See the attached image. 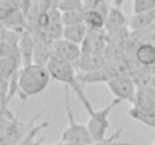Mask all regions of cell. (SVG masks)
Here are the masks:
<instances>
[{
    "instance_id": "cell-1",
    "label": "cell",
    "mask_w": 155,
    "mask_h": 145,
    "mask_svg": "<svg viewBox=\"0 0 155 145\" xmlns=\"http://www.w3.org/2000/svg\"><path fill=\"white\" fill-rule=\"evenodd\" d=\"M74 94H76L78 100L82 103V106L87 109V112H88V115H90V119H88V124H87V125H88V128H90V133H91V136H93V140H94V142H104L105 139H108V137H107V131H108V128H110V119H108V118H110V113H111V110H113L117 104L122 103V100L114 98V100H113L108 106H105L104 109L94 110L82 88L76 89Z\"/></svg>"
},
{
    "instance_id": "cell-2",
    "label": "cell",
    "mask_w": 155,
    "mask_h": 145,
    "mask_svg": "<svg viewBox=\"0 0 155 145\" xmlns=\"http://www.w3.org/2000/svg\"><path fill=\"white\" fill-rule=\"evenodd\" d=\"M52 80L46 65L32 63L23 66L18 72V94L21 100L43 92Z\"/></svg>"
},
{
    "instance_id": "cell-3",
    "label": "cell",
    "mask_w": 155,
    "mask_h": 145,
    "mask_svg": "<svg viewBox=\"0 0 155 145\" xmlns=\"http://www.w3.org/2000/svg\"><path fill=\"white\" fill-rule=\"evenodd\" d=\"M40 115H35L26 124L18 121L8 109L2 112V121H0V145H18L31 131L29 127L38 119Z\"/></svg>"
},
{
    "instance_id": "cell-4",
    "label": "cell",
    "mask_w": 155,
    "mask_h": 145,
    "mask_svg": "<svg viewBox=\"0 0 155 145\" xmlns=\"http://www.w3.org/2000/svg\"><path fill=\"white\" fill-rule=\"evenodd\" d=\"M64 103H65V112H67V119L68 124L65 130L62 131L61 140L62 142H78V143H93V136L90 133L88 125L76 122L71 113V106H70V88L64 86Z\"/></svg>"
},
{
    "instance_id": "cell-5",
    "label": "cell",
    "mask_w": 155,
    "mask_h": 145,
    "mask_svg": "<svg viewBox=\"0 0 155 145\" xmlns=\"http://www.w3.org/2000/svg\"><path fill=\"white\" fill-rule=\"evenodd\" d=\"M46 66L50 72V77L56 82H61L64 86H68L73 91L82 86L79 83V79H78L79 77V72H78V69L74 68V65L71 62H67L56 56H52Z\"/></svg>"
},
{
    "instance_id": "cell-6",
    "label": "cell",
    "mask_w": 155,
    "mask_h": 145,
    "mask_svg": "<svg viewBox=\"0 0 155 145\" xmlns=\"http://www.w3.org/2000/svg\"><path fill=\"white\" fill-rule=\"evenodd\" d=\"M37 24L50 41H58L64 36L65 26L62 23V12L58 8H52L47 12H40Z\"/></svg>"
},
{
    "instance_id": "cell-7",
    "label": "cell",
    "mask_w": 155,
    "mask_h": 145,
    "mask_svg": "<svg viewBox=\"0 0 155 145\" xmlns=\"http://www.w3.org/2000/svg\"><path fill=\"white\" fill-rule=\"evenodd\" d=\"M108 89L114 94L116 98L122 101H134V97L137 94V85L134 83L131 76H119L111 79L107 83Z\"/></svg>"
},
{
    "instance_id": "cell-8",
    "label": "cell",
    "mask_w": 155,
    "mask_h": 145,
    "mask_svg": "<svg viewBox=\"0 0 155 145\" xmlns=\"http://www.w3.org/2000/svg\"><path fill=\"white\" fill-rule=\"evenodd\" d=\"M108 44H110L108 33H105L104 30H90L81 48H82V53H93V54L105 56Z\"/></svg>"
},
{
    "instance_id": "cell-9",
    "label": "cell",
    "mask_w": 155,
    "mask_h": 145,
    "mask_svg": "<svg viewBox=\"0 0 155 145\" xmlns=\"http://www.w3.org/2000/svg\"><path fill=\"white\" fill-rule=\"evenodd\" d=\"M52 51H53V56L64 59L67 62H71V63H74L82 54L81 45H78L71 41H67L64 38L52 42Z\"/></svg>"
},
{
    "instance_id": "cell-10",
    "label": "cell",
    "mask_w": 155,
    "mask_h": 145,
    "mask_svg": "<svg viewBox=\"0 0 155 145\" xmlns=\"http://www.w3.org/2000/svg\"><path fill=\"white\" fill-rule=\"evenodd\" d=\"M108 63V59L104 54H93V53H82L81 57L78 59L73 65L78 69L79 74H87V72H93L101 69Z\"/></svg>"
},
{
    "instance_id": "cell-11",
    "label": "cell",
    "mask_w": 155,
    "mask_h": 145,
    "mask_svg": "<svg viewBox=\"0 0 155 145\" xmlns=\"http://www.w3.org/2000/svg\"><path fill=\"white\" fill-rule=\"evenodd\" d=\"M135 60L140 66L147 68L149 71L155 66V44L141 42L135 47Z\"/></svg>"
},
{
    "instance_id": "cell-12",
    "label": "cell",
    "mask_w": 155,
    "mask_h": 145,
    "mask_svg": "<svg viewBox=\"0 0 155 145\" xmlns=\"http://www.w3.org/2000/svg\"><path fill=\"white\" fill-rule=\"evenodd\" d=\"M123 29H129V18L117 6H111L110 14L107 17V24H105L107 33H113Z\"/></svg>"
},
{
    "instance_id": "cell-13",
    "label": "cell",
    "mask_w": 155,
    "mask_h": 145,
    "mask_svg": "<svg viewBox=\"0 0 155 145\" xmlns=\"http://www.w3.org/2000/svg\"><path fill=\"white\" fill-rule=\"evenodd\" d=\"M18 48H20V53H21L23 66L35 63V39H34V35L29 30L21 33Z\"/></svg>"
},
{
    "instance_id": "cell-14",
    "label": "cell",
    "mask_w": 155,
    "mask_h": 145,
    "mask_svg": "<svg viewBox=\"0 0 155 145\" xmlns=\"http://www.w3.org/2000/svg\"><path fill=\"white\" fill-rule=\"evenodd\" d=\"M155 27V9L134 14L129 18V29L132 32H143Z\"/></svg>"
},
{
    "instance_id": "cell-15",
    "label": "cell",
    "mask_w": 155,
    "mask_h": 145,
    "mask_svg": "<svg viewBox=\"0 0 155 145\" xmlns=\"http://www.w3.org/2000/svg\"><path fill=\"white\" fill-rule=\"evenodd\" d=\"M2 26L11 29V30H15V32H26L28 30V18H26V14L21 11V9H17L15 12H12L11 15H8L6 18L2 20Z\"/></svg>"
},
{
    "instance_id": "cell-16",
    "label": "cell",
    "mask_w": 155,
    "mask_h": 145,
    "mask_svg": "<svg viewBox=\"0 0 155 145\" xmlns=\"http://www.w3.org/2000/svg\"><path fill=\"white\" fill-rule=\"evenodd\" d=\"M23 68V60L15 57H0V72L3 80H11Z\"/></svg>"
},
{
    "instance_id": "cell-17",
    "label": "cell",
    "mask_w": 155,
    "mask_h": 145,
    "mask_svg": "<svg viewBox=\"0 0 155 145\" xmlns=\"http://www.w3.org/2000/svg\"><path fill=\"white\" fill-rule=\"evenodd\" d=\"M90 29L85 24H76V26H67L64 29V39L71 41L78 45H82V42L85 41L87 35H88Z\"/></svg>"
},
{
    "instance_id": "cell-18",
    "label": "cell",
    "mask_w": 155,
    "mask_h": 145,
    "mask_svg": "<svg viewBox=\"0 0 155 145\" xmlns=\"http://www.w3.org/2000/svg\"><path fill=\"white\" fill-rule=\"evenodd\" d=\"M84 24L90 30H104L107 24V17L96 9H85Z\"/></svg>"
},
{
    "instance_id": "cell-19",
    "label": "cell",
    "mask_w": 155,
    "mask_h": 145,
    "mask_svg": "<svg viewBox=\"0 0 155 145\" xmlns=\"http://www.w3.org/2000/svg\"><path fill=\"white\" fill-rule=\"evenodd\" d=\"M128 113H129V116H132V118L137 119L138 122L155 128V112H146V110L132 107V109H129Z\"/></svg>"
},
{
    "instance_id": "cell-20",
    "label": "cell",
    "mask_w": 155,
    "mask_h": 145,
    "mask_svg": "<svg viewBox=\"0 0 155 145\" xmlns=\"http://www.w3.org/2000/svg\"><path fill=\"white\" fill-rule=\"evenodd\" d=\"M85 11H68L62 12V23L64 26H76V24H84Z\"/></svg>"
},
{
    "instance_id": "cell-21",
    "label": "cell",
    "mask_w": 155,
    "mask_h": 145,
    "mask_svg": "<svg viewBox=\"0 0 155 145\" xmlns=\"http://www.w3.org/2000/svg\"><path fill=\"white\" fill-rule=\"evenodd\" d=\"M61 12H68V11H85L82 0H59L58 6Z\"/></svg>"
},
{
    "instance_id": "cell-22",
    "label": "cell",
    "mask_w": 155,
    "mask_h": 145,
    "mask_svg": "<svg viewBox=\"0 0 155 145\" xmlns=\"http://www.w3.org/2000/svg\"><path fill=\"white\" fill-rule=\"evenodd\" d=\"M20 38H21V33H20V32H15V30H11V29L2 26L0 42H8V44H12V45H18Z\"/></svg>"
},
{
    "instance_id": "cell-23",
    "label": "cell",
    "mask_w": 155,
    "mask_h": 145,
    "mask_svg": "<svg viewBox=\"0 0 155 145\" xmlns=\"http://www.w3.org/2000/svg\"><path fill=\"white\" fill-rule=\"evenodd\" d=\"M132 9H134V14L153 11L155 9V0H134L132 2Z\"/></svg>"
},
{
    "instance_id": "cell-24",
    "label": "cell",
    "mask_w": 155,
    "mask_h": 145,
    "mask_svg": "<svg viewBox=\"0 0 155 145\" xmlns=\"http://www.w3.org/2000/svg\"><path fill=\"white\" fill-rule=\"evenodd\" d=\"M84 2V6H85V9H91V8H94L101 0H82Z\"/></svg>"
},
{
    "instance_id": "cell-25",
    "label": "cell",
    "mask_w": 155,
    "mask_h": 145,
    "mask_svg": "<svg viewBox=\"0 0 155 145\" xmlns=\"http://www.w3.org/2000/svg\"><path fill=\"white\" fill-rule=\"evenodd\" d=\"M149 88L155 92V74L152 76V79H150V83H149Z\"/></svg>"
},
{
    "instance_id": "cell-26",
    "label": "cell",
    "mask_w": 155,
    "mask_h": 145,
    "mask_svg": "<svg viewBox=\"0 0 155 145\" xmlns=\"http://www.w3.org/2000/svg\"><path fill=\"white\" fill-rule=\"evenodd\" d=\"M34 145H43V139H40L37 143H34ZM52 145H56V143H52Z\"/></svg>"
},
{
    "instance_id": "cell-27",
    "label": "cell",
    "mask_w": 155,
    "mask_h": 145,
    "mask_svg": "<svg viewBox=\"0 0 155 145\" xmlns=\"http://www.w3.org/2000/svg\"><path fill=\"white\" fill-rule=\"evenodd\" d=\"M107 2H108V3H110V2H111V0H107Z\"/></svg>"
}]
</instances>
